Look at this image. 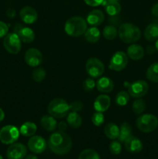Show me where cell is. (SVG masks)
<instances>
[{
    "label": "cell",
    "instance_id": "1",
    "mask_svg": "<svg viewBox=\"0 0 158 159\" xmlns=\"http://www.w3.org/2000/svg\"><path fill=\"white\" fill-rule=\"evenodd\" d=\"M48 147L53 153L58 155L68 154L72 148L71 138L63 131L53 133L48 140Z\"/></svg>",
    "mask_w": 158,
    "mask_h": 159
},
{
    "label": "cell",
    "instance_id": "2",
    "mask_svg": "<svg viewBox=\"0 0 158 159\" xmlns=\"http://www.w3.org/2000/svg\"><path fill=\"white\" fill-rule=\"evenodd\" d=\"M118 34L122 42L133 43L139 40L141 37V31L136 25L130 23H122L119 26Z\"/></svg>",
    "mask_w": 158,
    "mask_h": 159
},
{
    "label": "cell",
    "instance_id": "3",
    "mask_svg": "<svg viewBox=\"0 0 158 159\" xmlns=\"http://www.w3.org/2000/svg\"><path fill=\"white\" fill-rule=\"evenodd\" d=\"M87 30V22L81 16H73L65 23L64 30L68 35L77 37L85 34Z\"/></svg>",
    "mask_w": 158,
    "mask_h": 159
},
{
    "label": "cell",
    "instance_id": "4",
    "mask_svg": "<svg viewBox=\"0 0 158 159\" xmlns=\"http://www.w3.org/2000/svg\"><path fill=\"white\" fill-rule=\"evenodd\" d=\"M69 112V105L61 98L54 99L48 105V113L54 118H64Z\"/></svg>",
    "mask_w": 158,
    "mask_h": 159
},
{
    "label": "cell",
    "instance_id": "5",
    "mask_svg": "<svg viewBox=\"0 0 158 159\" xmlns=\"http://www.w3.org/2000/svg\"><path fill=\"white\" fill-rule=\"evenodd\" d=\"M136 127L143 133H150L158 127V119L153 114H143L136 119Z\"/></svg>",
    "mask_w": 158,
    "mask_h": 159
},
{
    "label": "cell",
    "instance_id": "6",
    "mask_svg": "<svg viewBox=\"0 0 158 159\" xmlns=\"http://www.w3.org/2000/svg\"><path fill=\"white\" fill-rule=\"evenodd\" d=\"M20 130L13 125H6L0 130V141L5 144H12L18 140Z\"/></svg>",
    "mask_w": 158,
    "mask_h": 159
},
{
    "label": "cell",
    "instance_id": "7",
    "mask_svg": "<svg viewBox=\"0 0 158 159\" xmlns=\"http://www.w3.org/2000/svg\"><path fill=\"white\" fill-rule=\"evenodd\" d=\"M3 46L9 53L16 54L21 50V40L15 33H10L5 37Z\"/></svg>",
    "mask_w": 158,
    "mask_h": 159
},
{
    "label": "cell",
    "instance_id": "8",
    "mask_svg": "<svg viewBox=\"0 0 158 159\" xmlns=\"http://www.w3.org/2000/svg\"><path fill=\"white\" fill-rule=\"evenodd\" d=\"M85 69L87 73L91 78H99L103 75L105 71V66L99 59L96 57H91L87 61Z\"/></svg>",
    "mask_w": 158,
    "mask_h": 159
},
{
    "label": "cell",
    "instance_id": "9",
    "mask_svg": "<svg viewBox=\"0 0 158 159\" xmlns=\"http://www.w3.org/2000/svg\"><path fill=\"white\" fill-rule=\"evenodd\" d=\"M128 56L123 51H117L112 57L109 68L112 71H120L128 65Z\"/></svg>",
    "mask_w": 158,
    "mask_h": 159
},
{
    "label": "cell",
    "instance_id": "10",
    "mask_svg": "<svg viewBox=\"0 0 158 159\" xmlns=\"http://www.w3.org/2000/svg\"><path fill=\"white\" fill-rule=\"evenodd\" d=\"M149 90V85L146 81L137 80L130 84L128 87L129 94L134 98H141L147 95Z\"/></svg>",
    "mask_w": 158,
    "mask_h": 159
},
{
    "label": "cell",
    "instance_id": "11",
    "mask_svg": "<svg viewBox=\"0 0 158 159\" xmlns=\"http://www.w3.org/2000/svg\"><path fill=\"white\" fill-rule=\"evenodd\" d=\"M27 154V148L21 143H13L7 149L8 159H23Z\"/></svg>",
    "mask_w": 158,
    "mask_h": 159
},
{
    "label": "cell",
    "instance_id": "12",
    "mask_svg": "<svg viewBox=\"0 0 158 159\" xmlns=\"http://www.w3.org/2000/svg\"><path fill=\"white\" fill-rule=\"evenodd\" d=\"M14 33L20 37L21 42L29 43L35 39V34L32 29L26 26H23L21 23H16L14 26Z\"/></svg>",
    "mask_w": 158,
    "mask_h": 159
},
{
    "label": "cell",
    "instance_id": "13",
    "mask_svg": "<svg viewBox=\"0 0 158 159\" xmlns=\"http://www.w3.org/2000/svg\"><path fill=\"white\" fill-rule=\"evenodd\" d=\"M25 61L29 66L37 67L43 62V55L37 48H29L25 53Z\"/></svg>",
    "mask_w": 158,
    "mask_h": 159
},
{
    "label": "cell",
    "instance_id": "14",
    "mask_svg": "<svg viewBox=\"0 0 158 159\" xmlns=\"http://www.w3.org/2000/svg\"><path fill=\"white\" fill-rule=\"evenodd\" d=\"M46 140L40 136H32L28 141L27 147L29 151L35 154H40L44 152L46 148Z\"/></svg>",
    "mask_w": 158,
    "mask_h": 159
},
{
    "label": "cell",
    "instance_id": "15",
    "mask_svg": "<svg viewBox=\"0 0 158 159\" xmlns=\"http://www.w3.org/2000/svg\"><path fill=\"white\" fill-rule=\"evenodd\" d=\"M20 19L23 23L26 24H33L37 21L38 18V14L36 9L31 6H25L20 12Z\"/></svg>",
    "mask_w": 158,
    "mask_h": 159
},
{
    "label": "cell",
    "instance_id": "16",
    "mask_svg": "<svg viewBox=\"0 0 158 159\" xmlns=\"http://www.w3.org/2000/svg\"><path fill=\"white\" fill-rule=\"evenodd\" d=\"M125 149L131 153H139L143 149V143L139 138L130 136L124 141Z\"/></svg>",
    "mask_w": 158,
    "mask_h": 159
},
{
    "label": "cell",
    "instance_id": "17",
    "mask_svg": "<svg viewBox=\"0 0 158 159\" xmlns=\"http://www.w3.org/2000/svg\"><path fill=\"white\" fill-rule=\"evenodd\" d=\"M111 99L107 95H100L97 96L94 102V108L97 112L104 113L110 107Z\"/></svg>",
    "mask_w": 158,
    "mask_h": 159
},
{
    "label": "cell",
    "instance_id": "18",
    "mask_svg": "<svg viewBox=\"0 0 158 159\" xmlns=\"http://www.w3.org/2000/svg\"><path fill=\"white\" fill-rule=\"evenodd\" d=\"M105 20L103 12L99 9H94L88 13L87 16V22L88 24L93 26H98L102 24Z\"/></svg>",
    "mask_w": 158,
    "mask_h": 159
},
{
    "label": "cell",
    "instance_id": "19",
    "mask_svg": "<svg viewBox=\"0 0 158 159\" xmlns=\"http://www.w3.org/2000/svg\"><path fill=\"white\" fill-rule=\"evenodd\" d=\"M96 87L100 93H111L114 89V82L108 77L100 78L96 82Z\"/></svg>",
    "mask_w": 158,
    "mask_h": 159
},
{
    "label": "cell",
    "instance_id": "20",
    "mask_svg": "<svg viewBox=\"0 0 158 159\" xmlns=\"http://www.w3.org/2000/svg\"><path fill=\"white\" fill-rule=\"evenodd\" d=\"M127 56L133 61H139L144 56V50L139 44H132L127 49Z\"/></svg>",
    "mask_w": 158,
    "mask_h": 159
},
{
    "label": "cell",
    "instance_id": "21",
    "mask_svg": "<svg viewBox=\"0 0 158 159\" xmlns=\"http://www.w3.org/2000/svg\"><path fill=\"white\" fill-rule=\"evenodd\" d=\"M40 125L46 131L52 132L57 128V123L54 116L51 115H45L40 120Z\"/></svg>",
    "mask_w": 158,
    "mask_h": 159
},
{
    "label": "cell",
    "instance_id": "22",
    "mask_svg": "<svg viewBox=\"0 0 158 159\" xmlns=\"http://www.w3.org/2000/svg\"><path fill=\"white\" fill-rule=\"evenodd\" d=\"M144 37L149 41H154L158 39V23H150L146 27Z\"/></svg>",
    "mask_w": 158,
    "mask_h": 159
},
{
    "label": "cell",
    "instance_id": "23",
    "mask_svg": "<svg viewBox=\"0 0 158 159\" xmlns=\"http://www.w3.org/2000/svg\"><path fill=\"white\" fill-rule=\"evenodd\" d=\"M101 33L96 26L90 27L86 30L85 33V37L89 43H96L100 39Z\"/></svg>",
    "mask_w": 158,
    "mask_h": 159
},
{
    "label": "cell",
    "instance_id": "24",
    "mask_svg": "<svg viewBox=\"0 0 158 159\" xmlns=\"http://www.w3.org/2000/svg\"><path fill=\"white\" fill-rule=\"evenodd\" d=\"M37 125L33 122H26L21 126L20 133L25 137H32L37 132Z\"/></svg>",
    "mask_w": 158,
    "mask_h": 159
},
{
    "label": "cell",
    "instance_id": "25",
    "mask_svg": "<svg viewBox=\"0 0 158 159\" xmlns=\"http://www.w3.org/2000/svg\"><path fill=\"white\" fill-rule=\"evenodd\" d=\"M104 133L108 138L111 140H115L119 137V127L113 123H109L105 126V129H104Z\"/></svg>",
    "mask_w": 158,
    "mask_h": 159
},
{
    "label": "cell",
    "instance_id": "26",
    "mask_svg": "<svg viewBox=\"0 0 158 159\" xmlns=\"http://www.w3.org/2000/svg\"><path fill=\"white\" fill-rule=\"evenodd\" d=\"M132 135V127L128 123H122L119 127V134L118 139L120 142H124L129 137Z\"/></svg>",
    "mask_w": 158,
    "mask_h": 159
},
{
    "label": "cell",
    "instance_id": "27",
    "mask_svg": "<svg viewBox=\"0 0 158 159\" xmlns=\"http://www.w3.org/2000/svg\"><path fill=\"white\" fill-rule=\"evenodd\" d=\"M67 122L72 128H77L82 124V119L77 112H70L68 114Z\"/></svg>",
    "mask_w": 158,
    "mask_h": 159
},
{
    "label": "cell",
    "instance_id": "28",
    "mask_svg": "<svg viewBox=\"0 0 158 159\" xmlns=\"http://www.w3.org/2000/svg\"><path fill=\"white\" fill-rule=\"evenodd\" d=\"M146 76L150 82L158 83V62H155L150 65L146 73Z\"/></svg>",
    "mask_w": 158,
    "mask_h": 159
},
{
    "label": "cell",
    "instance_id": "29",
    "mask_svg": "<svg viewBox=\"0 0 158 159\" xmlns=\"http://www.w3.org/2000/svg\"><path fill=\"white\" fill-rule=\"evenodd\" d=\"M102 34H103L104 37L107 40H114L118 35V30L116 29V26L112 25H108L103 29Z\"/></svg>",
    "mask_w": 158,
    "mask_h": 159
},
{
    "label": "cell",
    "instance_id": "30",
    "mask_svg": "<svg viewBox=\"0 0 158 159\" xmlns=\"http://www.w3.org/2000/svg\"><path fill=\"white\" fill-rule=\"evenodd\" d=\"M129 96L128 92L125 91H120L117 93L116 96V102L118 106H125L128 102L129 101Z\"/></svg>",
    "mask_w": 158,
    "mask_h": 159
},
{
    "label": "cell",
    "instance_id": "31",
    "mask_svg": "<svg viewBox=\"0 0 158 159\" xmlns=\"http://www.w3.org/2000/svg\"><path fill=\"white\" fill-rule=\"evenodd\" d=\"M105 9L107 13L109 16H116L119 15V12H121L122 7L119 2H116L110 3V4L105 6Z\"/></svg>",
    "mask_w": 158,
    "mask_h": 159
},
{
    "label": "cell",
    "instance_id": "32",
    "mask_svg": "<svg viewBox=\"0 0 158 159\" xmlns=\"http://www.w3.org/2000/svg\"><path fill=\"white\" fill-rule=\"evenodd\" d=\"M146 102L143 99H137L133 102L132 108H133V113L139 115L141 114L144 110H146Z\"/></svg>",
    "mask_w": 158,
    "mask_h": 159
},
{
    "label": "cell",
    "instance_id": "33",
    "mask_svg": "<svg viewBox=\"0 0 158 159\" xmlns=\"http://www.w3.org/2000/svg\"><path fill=\"white\" fill-rule=\"evenodd\" d=\"M78 159H101V158L98 152L93 149H85L81 152Z\"/></svg>",
    "mask_w": 158,
    "mask_h": 159
},
{
    "label": "cell",
    "instance_id": "34",
    "mask_svg": "<svg viewBox=\"0 0 158 159\" xmlns=\"http://www.w3.org/2000/svg\"><path fill=\"white\" fill-rule=\"evenodd\" d=\"M46 77V71L43 68H37L33 72V79L37 82H40Z\"/></svg>",
    "mask_w": 158,
    "mask_h": 159
},
{
    "label": "cell",
    "instance_id": "35",
    "mask_svg": "<svg viewBox=\"0 0 158 159\" xmlns=\"http://www.w3.org/2000/svg\"><path fill=\"white\" fill-rule=\"evenodd\" d=\"M91 121H92L93 124L97 127L102 125L103 123L105 122V117H104L103 113L96 111L91 116Z\"/></svg>",
    "mask_w": 158,
    "mask_h": 159
},
{
    "label": "cell",
    "instance_id": "36",
    "mask_svg": "<svg viewBox=\"0 0 158 159\" xmlns=\"http://www.w3.org/2000/svg\"><path fill=\"white\" fill-rule=\"evenodd\" d=\"M109 151L113 155H119V154H120L121 151H122V145L120 144V141H112L109 144Z\"/></svg>",
    "mask_w": 158,
    "mask_h": 159
},
{
    "label": "cell",
    "instance_id": "37",
    "mask_svg": "<svg viewBox=\"0 0 158 159\" xmlns=\"http://www.w3.org/2000/svg\"><path fill=\"white\" fill-rule=\"evenodd\" d=\"M94 87H95V82H94V79H92L91 78L86 79L83 82V89L85 91H91V90L94 89Z\"/></svg>",
    "mask_w": 158,
    "mask_h": 159
},
{
    "label": "cell",
    "instance_id": "38",
    "mask_svg": "<svg viewBox=\"0 0 158 159\" xmlns=\"http://www.w3.org/2000/svg\"><path fill=\"white\" fill-rule=\"evenodd\" d=\"M83 108V104L80 101H74L69 105L70 112H79Z\"/></svg>",
    "mask_w": 158,
    "mask_h": 159
},
{
    "label": "cell",
    "instance_id": "39",
    "mask_svg": "<svg viewBox=\"0 0 158 159\" xmlns=\"http://www.w3.org/2000/svg\"><path fill=\"white\" fill-rule=\"evenodd\" d=\"M8 31H9V27L7 24L4 22L0 21V38L6 37L8 34Z\"/></svg>",
    "mask_w": 158,
    "mask_h": 159
},
{
    "label": "cell",
    "instance_id": "40",
    "mask_svg": "<svg viewBox=\"0 0 158 159\" xmlns=\"http://www.w3.org/2000/svg\"><path fill=\"white\" fill-rule=\"evenodd\" d=\"M108 21H109L110 25H112L114 26H118L120 23L121 18L120 16H119L118 15L116 16H110L109 19H108Z\"/></svg>",
    "mask_w": 158,
    "mask_h": 159
},
{
    "label": "cell",
    "instance_id": "41",
    "mask_svg": "<svg viewBox=\"0 0 158 159\" xmlns=\"http://www.w3.org/2000/svg\"><path fill=\"white\" fill-rule=\"evenodd\" d=\"M87 5L90 6H98L102 5L103 0H84Z\"/></svg>",
    "mask_w": 158,
    "mask_h": 159
},
{
    "label": "cell",
    "instance_id": "42",
    "mask_svg": "<svg viewBox=\"0 0 158 159\" xmlns=\"http://www.w3.org/2000/svg\"><path fill=\"white\" fill-rule=\"evenodd\" d=\"M6 15H7L9 18H14V17L15 16V15H16V12H15V9H12V8H9V9H7V11H6Z\"/></svg>",
    "mask_w": 158,
    "mask_h": 159
},
{
    "label": "cell",
    "instance_id": "43",
    "mask_svg": "<svg viewBox=\"0 0 158 159\" xmlns=\"http://www.w3.org/2000/svg\"><path fill=\"white\" fill-rule=\"evenodd\" d=\"M57 127H58V129L60 131L64 132V130H66L67 128H68V124L64 121H60L58 124V125H57Z\"/></svg>",
    "mask_w": 158,
    "mask_h": 159
},
{
    "label": "cell",
    "instance_id": "44",
    "mask_svg": "<svg viewBox=\"0 0 158 159\" xmlns=\"http://www.w3.org/2000/svg\"><path fill=\"white\" fill-rule=\"evenodd\" d=\"M151 12L155 17L158 18V2L155 3L151 8Z\"/></svg>",
    "mask_w": 158,
    "mask_h": 159
},
{
    "label": "cell",
    "instance_id": "45",
    "mask_svg": "<svg viewBox=\"0 0 158 159\" xmlns=\"http://www.w3.org/2000/svg\"><path fill=\"white\" fill-rule=\"evenodd\" d=\"M156 48H155V46H152V45H150V46H148L147 48V53L148 54H153V53L156 51Z\"/></svg>",
    "mask_w": 158,
    "mask_h": 159
},
{
    "label": "cell",
    "instance_id": "46",
    "mask_svg": "<svg viewBox=\"0 0 158 159\" xmlns=\"http://www.w3.org/2000/svg\"><path fill=\"white\" fill-rule=\"evenodd\" d=\"M119 0H103L102 5L105 7V6H107L108 4H110V3H112V2H119Z\"/></svg>",
    "mask_w": 158,
    "mask_h": 159
},
{
    "label": "cell",
    "instance_id": "47",
    "mask_svg": "<svg viewBox=\"0 0 158 159\" xmlns=\"http://www.w3.org/2000/svg\"><path fill=\"white\" fill-rule=\"evenodd\" d=\"M25 159H38V158H37L35 155H32V154H30V155H26V156L25 157Z\"/></svg>",
    "mask_w": 158,
    "mask_h": 159
},
{
    "label": "cell",
    "instance_id": "48",
    "mask_svg": "<svg viewBox=\"0 0 158 159\" xmlns=\"http://www.w3.org/2000/svg\"><path fill=\"white\" fill-rule=\"evenodd\" d=\"M5 118V113L1 108H0V122L2 121Z\"/></svg>",
    "mask_w": 158,
    "mask_h": 159
},
{
    "label": "cell",
    "instance_id": "49",
    "mask_svg": "<svg viewBox=\"0 0 158 159\" xmlns=\"http://www.w3.org/2000/svg\"><path fill=\"white\" fill-rule=\"evenodd\" d=\"M155 48H156V50L158 51V39L156 40V43H155Z\"/></svg>",
    "mask_w": 158,
    "mask_h": 159
},
{
    "label": "cell",
    "instance_id": "50",
    "mask_svg": "<svg viewBox=\"0 0 158 159\" xmlns=\"http://www.w3.org/2000/svg\"><path fill=\"white\" fill-rule=\"evenodd\" d=\"M0 159H3V158H2V155H0Z\"/></svg>",
    "mask_w": 158,
    "mask_h": 159
}]
</instances>
